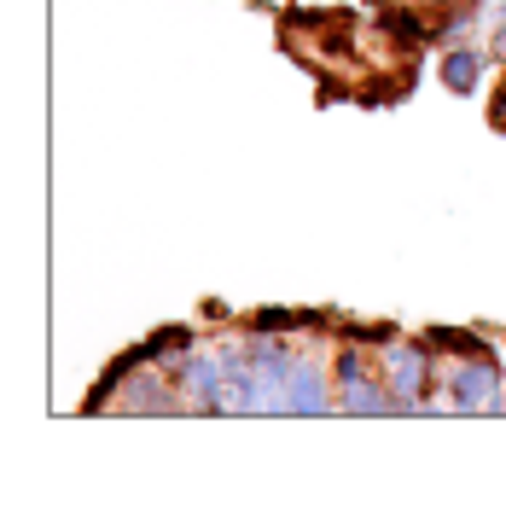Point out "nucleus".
<instances>
[{"label":"nucleus","instance_id":"39448f33","mask_svg":"<svg viewBox=\"0 0 506 512\" xmlns=\"http://www.w3.org/2000/svg\"><path fill=\"white\" fill-rule=\"evenodd\" d=\"M483 70H489V53L483 47H472V41H448L443 59H437V76H443L448 94L472 99L477 88H483Z\"/></svg>","mask_w":506,"mask_h":512},{"label":"nucleus","instance_id":"6e6552de","mask_svg":"<svg viewBox=\"0 0 506 512\" xmlns=\"http://www.w3.org/2000/svg\"><path fill=\"white\" fill-rule=\"evenodd\" d=\"M489 53H495V59H506V24H495V41H489Z\"/></svg>","mask_w":506,"mask_h":512},{"label":"nucleus","instance_id":"7ed1b4c3","mask_svg":"<svg viewBox=\"0 0 506 512\" xmlns=\"http://www.w3.org/2000/svg\"><path fill=\"white\" fill-rule=\"evenodd\" d=\"M443 402L454 414H489V408H501V361L495 355H460L443 379Z\"/></svg>","mask_w":506,"mask_h":512},{"label":"nucleus","instance_id":"f257e3e1","mask_svg":"<svg viewBox=\"0 0 506 512\" xmlns=\"http://www.w3.org/2000/svg\"><path fill=\"white\" fill-rule=\"evenodd\" d=\"M384 379L396 390L402 414H437L443 408V396L437 402L425 396L437 384V350H431V338H390L384 344Z\"/></svg>","mask_w":506,"mask_h":512},{"label":"nucleus","instance_id":"423d86ee","mask_svg":"<svg viewBox=\"0 0 506 512\" xmlns=\"http://www.w3.org/2000/svg\"><path fill=\"white\" fill-rule=\"evenodd\" d=\"M425 338H431V350H448V355H495L489 338H472V332H460V326H431Z\"/></svg>","mask_w":506,"mask_h":512},{"label":"nucleus","instance_id":"20e7f679","mask_svg":"<svg viewBox=\"0 0 506 512\" xmlns=\"http://www.w3.org/2000/svg\"><path fill=\"white\" fill-rule=\"evenodd\" d=\"M338 379H326L309 355H291L285 367V384H280V414L291 419H320V414H338Z\"/></svg>","mask_w":506,"mask_h":512},{"label":"nucleus","instance_id":"1a4fd4ad","mask_svg":"<svg viewBox=\"0 0 506 512\" xmlns=\"http://www.w3.org/2000/svg\"><path fill=\"white\" fill-rule=\"evenodd\" d=\"M495 117H501V123H506V94H501V99H495Z\"/></svg>","mask_w":506,"mask_h":512},{"label":"nucleus","instance_id":"0eeeda50","mask_svg":"<svg viewBox=\"0 0 506 512\" xmlns=\"http://www.w3.org/2000/svg\"><path fill=\"white\" fill-rule=\"evenodd\" d=\"M344 338H349V344H390V326H367V320H349Z\"/></svg>","mask_w":506,"mask_h":512},{"label":"nucleus","instance_id":"f03ea898","mask_svg":"<svg viewBox=\"0 0 506 512\" xmlns=\"http://www.w3.org/2000/svg\"><path fill=\"white\" fill-rule=\"evenodd\" d=\"M332 379H338V414H373V419H384V414H402V402H396V390H390V379L367 367V355H361V344H349V350L338 355Z\"/></svg>","mask_w":506,"mask_h":512}]
</instances>
